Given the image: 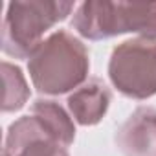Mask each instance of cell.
Here are the masks:
<instances>
[{"instance_id": "obj_1", "label": "cell", "mask_w": 156, "mask_h": 156, "mask_svg": "<svg viewBox=\"0 0 156 156\" xmlns=\"http://www.w3.org/2000/svg\"><path fill=\"white\" fill-rule=\"evenodd\" d=\"M28 72L33 87L44 96L73 92L88 81V48L68 30H57L30 55Z\"/></svg>"}, {"instance_id": "obj_2", "label": "cell", "mask_w": 156, "mask_h": 156, "mask_svg": "<svg viewBox=\"0 0 156 156\" xmlns=\"http://www.w3.org/2000/svg\"><path fill=\"white\" fill-rule=\"evenodd\" d=\"M73 11V2L17 0L6 8L2 22V51L15 59H30L44 41L42 35Z\"/></svg>"}, {"instance_id": "obj_3", "label": "cell", "mask_w": 156, "mask_h": 156, "mask_svg": "<svg viewBox=\"0 0 156 156\" xmlns=\"http://www.w3.org/2000/svg\"><path fill=\"white\" fill-rule=\"evenodd\" d=\"M108 79L125 98L156 96V41L136 37L118 44L108 61Z\"/></svg>"}, {"instance_id": "obj_4", "label": "cell", "mask_w": 156, "mask_h": 156, "mask_svg": "<svg viewBox=\"0 0 156 156\" xmlns=\"http://www.w3.org/2000/svg\"><path fill=\"white\" fill-rule=\"evenodd\" d=\"M123 156H156V107H138L116 130Z\"/></svg>"}, {"instance_id": "obj_5", "label": "cell", "mask_w": 156, "mask_h": 156, "mask_svg": "<svg viewBox=\"0 0 156 156\" xmlns=\"http://www.w3.org/2000/svg\"><path fill=\"white\" fill-rule=\"evenodd\" d=\"M72 28L88 41H105L121 35L119 2L88 0L77 6L72 17Z\"/></svg>"}, {"instance_id": "obj_6", "label": "cell", "mask_w": 156, "mask_h": 156, "mask_svg": "<svg viewBox=\"0 0 156 156\" xmlns=\"http://www.w3.org/2000/svg\"><path fill=\"white\" fill-rule=\"evenodd\" d=\"M110 88L99 77H92L68 96L66 107L75 123L83 127H92L105 118L110 107Z\"/></svg>"}, {"instance_id": "obj_7", "label": "cell", "mask_w": 156, "mask_h": 156, "mask_svg": "<svg viewBox=\"0 0 156 156\" xmlns=\"http://www.w3.org/2000/svg\"><path fill=\"white\" fill-rule=\"evenodd\" d=\"M30 112L35 114L37 118H41L50 127V130L55 134V138L59 140V143L62 147H70L73 143V140H75L73 118L57 101H53V99H37L31 105Z\"/></svg>"}, {"instance_id": "obj_8", "label": "cell", "mask_w": 156, "mask_h": 156, "mask_svg": "<svg viewBox=\"0 0 156 156\" xmlns=\"http://www.w3.org/2000/svg\"><path fill=\"white\" fill-rule=\"evenodd\" d=\"M119 15L123 33L156 41V2H119Z\"/></svg>"}, {"instance_id": "obj_9", "label": "cell", "mask_w": 156, "mask_h": 156, "mask_svg": "<svg viewBox=\"0 0 156 156\" xmlns=\"http://www.w3.org/2000/svg\"><path fill=\"white\" fill-rule=\"evenodd\" d=\"M2 83H4L2 112L20 110L30 98V87L26 83L22 70L17 64L2 61Z\"/></svg>"}, {"instance_id": "obj_10", "label": "cell", "mask_w": 156, "mask_h": 156, "mask_svg": "<svg viewBox=\"0 0 156 156\" xmlns=\"http://www.w3.org/2000/svg\"><path fill=\"white\" fill-rule=\"evenodd\" d=\"M2 156H4V154H2Z\"/></svg>"}]
</instances>
